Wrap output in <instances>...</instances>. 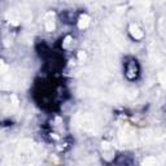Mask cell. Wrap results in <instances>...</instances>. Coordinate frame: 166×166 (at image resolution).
Wrapping results in <instances>:
<instances>
[{
  "label": "cell",
  "mask_w": 166,
  "mask_h": 166,
  "mask_svg": "<svg viewBox=\"0 0 166 166\" xmlns=\"http://www.w3.org/2000/svg\"><path fill=\"white\" fill-rule=\"evenodd\" d=\"M130 30H131V34H132V36H135L136 39H139V38H141V36H143V33L139 30L138 26H134V25H132V26L130 27Z\"/></svg>",
  "instance_id": "6da1fadb"
},
{
  "label": "cell",
  "mask_w": 166,
  "mask_h": 166,
  "mask_svg": "<svg viewBox=\"0 0 166 166\" xmlns=\"http://www.w3.org/2000/svg\"><path fill=\"white\" fill-rule=\"evenodd\" d=\"M88 22H90V18H88L86 14H83L82 17L79 18V27H81V29H84L86 26L88 25Z\"/></svg>",
  "instance_id": "7a4b0ae2"
},
{
  "label": "cell",
  "mask_w": 166,
  "mask_h": 166,
  "mask_svg": "<svg viewBox=\"0 0 166 166\" xmlns=\"http://www.w3.org/2000/svg\"><path fill=\"white\" fill-rule=\"evenodd\" d=\"M53 27H55L53 21L52 20H47V22H45V29H47V31H52Z\"/></svg>",
  "instance_id": "3957f363"
},
{
  "label": "cell",
  "mask_w": 166,
  "mask_h": 166,
  "mask_svg": "<svg viewBox=\"0 0 166 166\" xmlns=\"http://www.w3.org/2000/svg\"><path fill=\"white\" fill-rule=\"evenodd\" d=\"M144 166H154V158H152V157H149V158H147L145 161H144Z\"/></svg>",
  "instance_id": "277c9868"
},
{
  "label": "cell",
  "mask_w": 166,
  "mask_h": 166,
  "mask_svg": "<svg viewBox=\"0 0 166 166\" xmlns=\"http://www.w3.org/2000/svg\"><path fill=\"white\" fill-rule=\"evenodd\" d=\"M161 82H162V84H164V87L166 88V74H161Z\"/></svg>",
  "instance_id": "5b68a950"
}]
</instances>
